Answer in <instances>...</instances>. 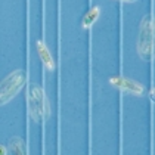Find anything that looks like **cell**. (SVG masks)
<instances>
[{
  "label": "cell",
  "mask_w": 155,
  "mask_h": 155,
  "mask_svg": "<svg viewBox=\"0 0 155 155\" xmlns=\"http://www.w3.org/2000/svg\"><path fill=\"white\" fill-rule=\"evenodd\" d=\"M137 53L145 61H149L155 55V18L146 15L140 22Z\"/></svg>",
  "instance_id": "1"
},
{
  "label": "cell",
  "mask_w": 155,
  "mask_h": 155,
  "mask_svg": "<svg viewBox=\"0 0 155 155\" xmlns=\"http://www.w3.org/2000/svg\"><path fill=\"white\" fill-rule=\"evenodd\" d=\"M27 75L22 70H16V71L11 72L9 75H6L2 81V104H8L13 96L19 93V90L24 87Z\"/></svg>",
  "instance_id": "2"
},
{
  "label": "cell",
  "mask_w": 155,
  "mask_h": 155,
  "mask_svg": "<svg viewBox=\"0 0 155 155\" xmlns=\"http://www.w3.org/2000/svg\"><path fill=\"white\" fill-rule=\"evenodd\" d=\"M30 114L34 121H41L50 114V107L41 87L34 86L30 92Z\"/></svg>",
  "instance_id": "3"
},
{
  "label": "cell",
  "mask_w": 155,
  "mask_h": 155,
  "mask_svg": "<svg viewBox=\"0 0 155 155\" xmlns=\"http://www.w3.org/2000/svg\"><path fill=\"white\" fill-rule=\"evenodd\" d=\"M109 83L114 87H117L123 92L131 93V95H142L145 90L143 84H140L139 81H134L131 78H127V77H111Z\"/></svg>",
  "instance_id": "4"
},
{
  "label": "cell",
  "mask_w": 155,
  "mask_h": 155,
  "mask_svg": "<svg viewBox=\"0 0 155 155\" xmlns=\"http://www.w3.org/2000/svg\"><path fill=\"white\" fill-rule=\"evenodd\" d=\"M36 49H37V53L40 55L41 62L45 64V67H46L48 70H53V68H55V61H53V58H52V55H50L49 49L46 48L45 41L38 40V41L36 43Z\"/></svg>",
  "instance_id": "5"
},
{
  "label": "cell",
  "mask_w": 155,
  "mask_h": 155,
  "mask_svg": "<svg viewBox=\"0 0 155 155\" xmlns=\"http://www.w3.org/2000/svg\"><path fill=\"white\" fill-rule=\"evenodd\" d=\"M99 15H101V9L97 8V6H93V8H90L86 15L83 16V21H81V27H83L84 30H89L92 25L95 24V21L99 18Z\"/></svg>",
  "instance_id": "6"
},
{
  "label": "cell",
  "mask_w": 155,
  "mask_h": 155,
  "mask_svg": "<svg viewBox=\"0 0 155 155\" xmlns=\"http://www.w3.org/2000/svg\"><path fill=\"white\" fill-rule=\"evenodd\" d=\"M9 151H11L12 155H27L25 143L21 137H12L9 140Z\"/></svg>",
  "instance_id": "7"
},
{
  "label": "cell",
  "mask_w": 155,
  "mask_h": 155,
  "mask_svg": "<svg viewBox=\"0 0 155 155\" xmlns=\"http://www.w3.org/2000/svg\"><path fill=\"white\" fill-rule=\"evenodd\" d=\"M149 97H151V101H152V102H155V87L149 92Z\"/></svg>",
  "instance_id": "8"
},
{
  "label": "cell",
  "mask_w": 155,
  "mask_h": 155,
  "mask_svg": "<svg viewBox=\"0 0 155 155\" xmlns=\"http://www.w3.org/2000/svg\"><path fill=\"white\" fill-rule=\"evenodd\" d=\"M0 155H6V148L5 146H0Z\"/></svg>",
  "instance_id": "9"
},
{
  "label": "cell",
  "mask_w": 155,
  "mask_h": 155,
  "mask_svg": "<svg viewBox=\"0 0 155 155\" xmlns=\"http://www.w3.org/2000/svg\"><path fill=\"white\" fill-rule=\"evenodd\" d=\"M123 2H127V3H131V2H134V0H123Z\"/></svg>",
  "instance_id": "10"
}]
</instances>
